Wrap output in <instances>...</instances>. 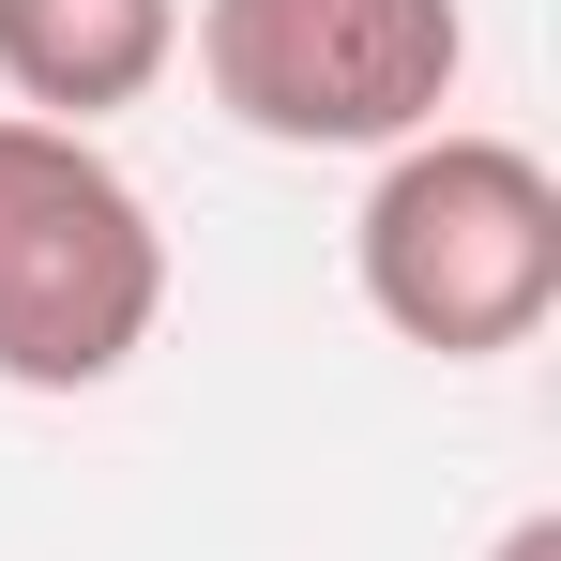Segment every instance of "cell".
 Instances as JSON below:
<instances>
[{
	"mask_svg": "<svg viewBox=\"0 0 561 561\" xmlns=\"http://www.w3.org/2000/svg\"><path fill=\"white\" fill-rule=\"evenodd\" d=\"M168 319V228L106 137L0 106V379L15 394H106Z\"/></svg>",
	"mask_w": 561,
	"mask_h": 561,
	"instance_id": "obj_2",
	"label": "cell"
},
{
	"mask_svg": "<svg viewBox=\"0 0 561 561\" xmlns=\"http://www.w3.org/2000/svg\"><path fill=\"white\" fill-rule=\"evenodd\" d=\"M485 561H561V516H516V531H501Z\"/></svg>",
	"mask_w": 561,
	"mask_h": 561,
	"instance_id": "obj_5",
	"label": "cell"
},
{
	"mask_svg": "<svg viewBox=\"0 0 561 561\" xmlns=\"http://www.w3.org/2000/svg\"><path fill=\"white\" fill-rule=\"evenodd\" d=\"M168 61H183V0H0V92H15V122L92 137L137 92H168Z\"/></svg>",
	"mask_w": 561,
	"mask_h": 561,
	"instance_id": "obj_4",
	"label": "cell"
},
{
	"mask_svg": "<svg viewBox=\"0 0 561 561\" xmlns=\"http://www.w3.org/2000/svg\"><path fill=\"white\" fill-rule=\"evenodd\" d=\"M183 46L213 77V106L274 152H394L470 77L456 0H197Z\"/></svg>",
	"mask_w": 561,
	"mask_h": 561,
	"instance_id": "obj_3",
	"label": "cell"
},
{
	"mask_svg": "<svg viewBox=\"0 0 561 561\" xmlns=\"http://www.w3.org/2000/svg\"><path fill=\"white\" fill-rule=\"evenodd\" d=\"M350 288L394 350H440V365L531 350L561 319V168L485 122L394 137L365 213H350Z\"/></svg>",
	"mask_w": 561,
	"mask_h": 561,
	"instance_id": "obj_1",
	"label": "cell"
}]
</instances>
